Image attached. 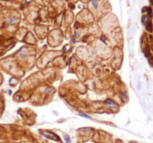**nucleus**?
Returning <instances> with one entry per match:
<instances>
[{
  "label": "nucleus",
  "instance_id": "f257e3e1",
  "mask_svg": "<svg viewBox=\"0 0 153 143\" xmlns=\"http://www.w3.org/2000/svg\"><path fill=\"white\" fill-rule=\"evenodd\" d=\"M41 135L43 136L46 137V138L50 139L56 140V141H58V140H59V141H60L59 137H58V136L56 135V134L51 133H42Z\"/></svg>",
  "mask_w": 153,
  "mask_h": 143
},
{
  "label": "nucleus",
  "instance_id": "f03ea898",
  "mask_svg": "<svg viewBox=\"0 0 153 143\" xmlns=\"http://www.w3.org/2000/svg\"><path fill=\"white\" fill-rule=\"evenodd\" d=\"M105 104H108L109 106H111V107H114V108L115 107H117V104H115L113 101H111V99H107L105 101Z\"/></svg>",
  "mask_w": 153,
  "mask_h": 143
},
{
  "label": "nucleus",
  "instance_id": "7ed1b4c3",
  "mask_svg": "<svg viewBox=\"0 0 153 143\" xmlns=\"http://www.w3.org/2000/svg\"><path fill=\"white\" fill-rule=\"evenodd\" d=\"M146 30H147V31H152V22H148V23L146 24Z\"/></svg>",
  "mask_w": 153,
  "mask_h": 143
},
{
  "label": "nucleus",
  "instance_id": "20e7f679",
  "mask_svg": "<svg viewBox=\"0 0 153 143\" xmlns=\"http://www.w3.org/2000/svg\"><path fill=\"white\" fill-rule=\"evenodd\" d=\"M92 4L94 5V7H95V8L98 7V2H97V0H92Z\"/></svg>",
  "mask_w": 153,
  "mask_h": 143
},
{
  "label": "nucleus",
  "instance_id": "39448f33",
  "mask_svg": "<svg viewBox=\"0 0 153 143\" xmlns=\"http://www.w3.org/2000/svg\"><path fill=\"white\" fill-rule=\"evenodd\" d=\"M64 139H65L66 142L67 143H71V142H70V137L68 136V135H64Z\"/></svg>",
  "mask_w": 153,
  "mask_h": 143
},
{
  "label": "nucleus",
  "instance_id": "423d86ee",
  "mask_svg": "<svg viewBox=\"0 0 153 143\" xmlns=\"http://www.w3.org/2000/svg\"><path fill=\"white\" fill-rule=\"evenodd\" d=\"M79 116H82V117H85V118H88V119H92V117L90 116H88V115H85L84 114V113H79Z\"/></svg>",
  "mask_w": 153,
  "mask_h": 143
},
{
  "label": "nucleus",
  "instance_id": "0eeeda50",
  "mask_svg": "<svg viewBox=\"0 0 153 143\" xmlns=\"http://www.w3.org/2000/svg\"><path fill=\"white\" fill-rule=\"evenodd\" d=\"M148 21V16H143V18H142V22H143V23L146 24V22H147Z\"/></svg>",
  "mask_w": 153,
  "mask_h": 143
},
{
  "label": "nucleus",
  "instance_id": "6e6552de",
  "mask_svg": "<svg viewBox=\"0 0 153 143\" xmlns=\"http://www.w3.org/2000/svg\"><path fill=\"white\" fill-rule=\"evenodd\" d=\"M123 97H125V98H127L126 92V91H124V92H123Z\"/></svg>",
  "mask_w": 153,
  "mask_h": 143
},
{
  "label": "nucleus",
  "instance_id": "1a4fd4ad",
  "mask_svg": "<svg viewBox=\"0 0 153 143\" xmlns=\"http://www.w3.org/2000/svg\"><path fill=\"white\" fill-rule=\"evenodd\" d=\"M75 35H76V37L79 38V34H78V32H76H76H75Z\"/></svg>",
  "mask_w": 153,
  "mask_h": 143
},
{
  "label": "nucleus",
  "instance_id": "9d476101",
  "mask_svg": "<svg viewBox=\"0 0 153 143\" xmlns=\"http://www.w3.org/2000/svg\"><path fill=\"white\" fill-rule=\"evenodd\" d=\"M101 40H102V41H105V37L104 36H102V37H101Z\"/></svg>",
  "mask_w": 153,
  "mask_h": 143
}]
</instances>
